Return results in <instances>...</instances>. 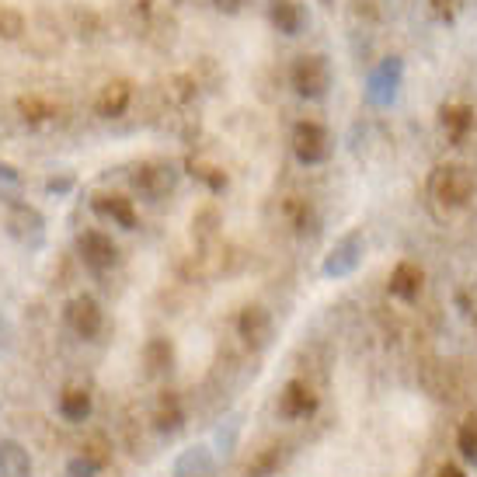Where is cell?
Returning a JSON list of instances; mask_svg holds the SVG:
<instances>
[{
	"mask_svg": "<svg viewBox=\"0 0 477 477\" xmlns=\"http://www.w3.org/2000/svg\"><path fill=\"white\" fill-rule=\"evenodd\" d=\"M429 192H433V199L449 206V209L467 206L474 196V174L464 164H439L429 178Z\"/></svg>",
	"mask_w": 477,
	"mask_h": 477,
	"instance_id": "6da1fadb",
	"label": "cell"
},
{
	"mask_svg": "<svg viewBox=\"0 0 477 477\" xmlns=\"http://www.w3.org/2000/svg\"><path fill=\"white\" fill-rule=\"evenodd\" d=\"M289 80H293L296 94H303V98H324L327 87H331V67H327L324 56H300L293 63Z\"/></svg>",
	"mask_w": 477,
	"mask_h": 477,
	"instance_id": "7a4b0ae2",
	"label": "cell"
},
{
	"mask_svg": "<svg viewBox=\"0 0 477 477\" xmlns=\"http://www.w3.org/2000/svg\"><path fill=\"white\" fill-rule=\"evenodd\" d=\"M77 255L91 272H109L119 262L116 240L109 238V234H101V230H84L77 238Z\"/></svg>",
	"mask_w": 477,
	"mask_h": 477,
	"instance_id": "3957f363",
	"label": "cell"
},
{
	"mask_svg": "<svg viewBox=\"0 0 477 477\" xmlns=\"http://www.w3.org/2000/svg\"><path fill=\"white\" fill-rule=\"evenodd\" d=\"M293 154L300 164H320L331 154V140L327 129L320 122H296L293 129Z\"/></svg>",
	"mask_w": 477,
	"mask_h": 477,
	"instance_id": "277c9868",
	"label": "cell"
},
{
	"mask_svg": "<svg viewBox=\"0 0 477 477\" xmlns=\"http://www.w3.org/2000/svg\"><path fill=\"white\" fill-rule=\"evenodd\" d=\"M67 324L77 338H98L101 327H105V314H101L94 296H74L67 303Z\"/></svg>",
	"mask_w": 477,
	"mask_h": 477,
	"instance_id": "5b68a950",
	"label": "cell"
},
{
	"mask_svg": "<svg viewBox=\"0 0 477 477\" xmlns=\"http://www.w3.org/2000/svg\"><path fill=\"white\" fill-rule=\"evenodd\" d=\"M276 408L282 418L296 422V418H307V415L318 411V394L311 391V384H303V380H289V384L282 387V394H279Z\"/></svg>",
	"mask_w": 477,
	"mask_h": 477,
	"instance_id": "8992f818",
	"label": "cell"
},
{
	"mask_svg": "<svg viewBox=\"0 0 477 477\" xmlns=\"http://www.w3.org/2000/svg\"><path fill=\"white\" fill-rule=\"evenodd\" d=\"M133 185L147 196V199H164L171 189H174V171L167 164H143L136 174H133Z\"/></svg>",
	"mask_w": 477,
	"mask_h": 477,
	"instance_id": "52a82bcc",
	"label": "cell"
},
{
	"mask_svg": "<svg viewBox=\"0 0 477 477\" xmlns=\"http://www.w3.org/2000/svg\"><path fill=\"white\" fill-rule=\"evenodd\" d=\"M238 331L247 345L262 349L272 338V318H269V311L265 307H244L238 318Z\"/></svg>",
	"mask_w": 477,
	"mask_h": 477,
	"instance_id": "ba28073f",
	"label": "cell"
},
{
	"mask_svg": "<svg viewBox=\"0 0 477 477\" xmlns=\"http://www.w3.org/2000/svg\"><path fill=\"white\" fill-rule=\"evenodd\" d=\"M422 286H425V272H422V265H415V262H398L394 265V272H391V293L398 296V300H415L418 293H422Z\"/></svg>",
	"mask_w": 477,
	"mask_h": 477,
	"instance_id": "9c48e42d",
	"label": "cell"
},
{
	"mask_svg": "<svg viewBox=\"0 0 477 477\" xmlns=\"http://www.w3.org/2000/svg\"><path fill=\"white\" fill-rule=\"evenodd\" d=\"M0 477H32V457L18 439H0Z\"/></svg>",
	"mask_w": 477,
	"mask_h": 477,
	"instance_id": "30bf717a",
	"label": "cell"
},
{
	"mask_svg": "<svg viewBox=\"0 0 477 477\" xmlns=\"http://www.w3.org/2000/svg\"><path fill=\"white\" fill-rule=\"evenodd\" d=\"M7 223H11V234L18 240H25V244H39L42 230H45V220L39 216V209H32V206H14Z\"/></svg>",
	"mask_w": 477,
	"mask_h": 477,
	"instance_id": "8fae6325",
	"label": "cell"
},
{
	"mask_svg": "<svg viewBox=\"0 0 477 477\" xmlns=\"http://www.w3.org/2000/svg\"><path fill=\"white\" fill-rule=\"evenodd\" d=\"M269 18H272V25H276L279 32H286V36H300V28L307 25V11H303L300 0H272Z\"/></svg>",
	"mask_w": 477,
	"mask_h": 477,
	"instance_id": "7c38bea8",
	"label": "cell"
},
{
	"mask_svg": "<svg viewBox=\"0 0 477 477\" xmlns=\"http://www.w3.org/2000/svg\"><path fill=\"white\" fill-rule=\"evenodd\" d=\"M129 98H133L129 84H125V80H112V84L101 87L94 109H98V116H105V119H119L122 112L129 109Z\"/></svg>",
	"mask_w": 477,
	"mask_h": 477,
	"instance_id": "4fadbf2b",
	"label": "cell"
},
{
	"mask_svg": "<svg viewBox=\"0 0 477 477\" xmlns=\"http://www.w3.org/2000/svg\"><path fill=\"white\" fill-rule=\"evenodd\" d=\"M94 213L112 220V223H119L125 230L136 227V209H133V202L122 199V196H94Z\"/></svg>",
	"mask_w": 477,
	"mask_h": 477,
	"instance_id": "5bb4252c",
	"label": "cell"
},
{
	"mask_svg": "<svg viewBox=\"0 0 477 477\" xmlns=\"http://www.w3.org/2000/svg\"><path fill=\"white\" fill-rule=\"evenodd\" d=\"M182 422H185V408H182L178 394H164L158 400V408H154V425L160 433H178Z\"/></svg>",
	"mask_w": 477,
	"mask_h": 477,
	"instance_id": "9a60e30c",
	"label": "cell"
},
{
	"mask_svg": "<svg viewBox=\"0 0 477 477\" xmlns=\"http://www.w3.org/2000/svg\"><path fill=\"white\" fill-rule=\"evenodd\" d=\"M442 129L449 133L453 143H460V140L474 129V109H467V105H449V109H442Z\"/></svg>",
	"mask_w": 477,
	"mask_h": 477,
	"instance_id": "2e32d148",
	"label": "cell"
},
{
	"mask_svg": "<svg viewBox=\"0 0 477 477\" xmlns=\"http://www.w3.org/2000/svg\"><path fill=\"white\" fill-rule=\"evenodd\" d=\"M56 408H60V415H63L67 422L77 425V422H84V418L91 415V394H87L84 387H70V391L60 394V404H56Z\"/></svg>",
	"mask_w": 477,
	"mask_h": 477,
	"instance_id": "e0dca14e",
	"label": "cell"
},
{
	"mask_svg": "<svg viewBox=\"0 0 477 477\" xmlns=\"http://www.w3.org/2000/svg\"><path fill=\"white\" fill-rule=\"evenodd\" d=\"M359 247H362V244H359L356 234H352V238H345L338 247H335V251H331V258H327L324 272H327V276H342V272H349V269L359 262Z\"/></svg>",
	"mask_w": 477,
	"mask_h": 477,
	"instance_id": "ac0fdd59",
	"label": "cell"
},
{
	"mask_svg": "<svg viewBox=\"0 0 477 477\" xmlns=\"http://www.w3.org/2000/svg\"><path fill=\"white\" fill-rule=\"evenodd\" d=\"M171 359H174V349H171V342L167 338H154V342H147V349H143V362H147V373H164L167 366H171Z\"/></svg>",
	"mask_w": 477,
	"mask_h": 477,
	"instance_id": "d6986e66",
	"label": "cell"
},
{
	"mask_svg": "<svg viewBox=\"0 0 477 477\" xmlns=\"http://www.w3.org/2000/svg\"><path fill=\"white\" fill-rule=\"evenodd\" d=\"M178 477H213V460H209V453L206 449H192V453H185L182 457V464H178Z\"/></svg>",
	"mask_w": 477,
	"mask_h": 477,
	"instance_id": "ffe728a7",
	"label": "cell"
},
{
	"mask_svg": "<svg viewBox=\"0 0 477 477\" xmlns=\"http://www.w3.org/2000/svg\"><path fill=\"white\" fill-rule=\"evenodd\" d=\"M457 446H460V453H464L467 460H477V415H471V418L460 425Z\"/></svg>",
	"mask_w": 477,
	"mask_h": 477,
	"instance_id": "44dd1931",
	"label": "cell"
},
{
	"mask_svg": "<svg viewBox=\"0 0 477 477\" xmlns=\"http://www.w3.org/2000/svg\"><path fill=\"white\" fill-rule=\"evenodd\" d=\"M282 446H269L255 464H247V477H269L272 471L279 467V460H282V453H279Z\"/></svg>",
	"mask_w": 477,
	"mask_h": 477,
	"instance_id": "7402d4cb",
	"label": "cell"
},
{
	"mask_svg": "<svg viewBox=\"0 0 477 477\" xmlns=\"http://www.w3.org/2000/svg\"><path fill=\"white\" fill-rule=\"evenodd\" d=\"M21 32H25V18H21V11L0 4V36H4V39H18Z\"/></svg>",
	"mask_w": 477,
	"mask_h": 477,
	"instance_id": "603a6c76",
	"label": "cell"
},
{
	"mask_svg": "<svg viewBox=\"0 0 477 477\" xmlns=\"http://www.w3.org/2000/svg\"><path fill=\"white\" fill-rule=\"evenodd\" d=\"M18 112H21L25 119L39 122V119H49L56 109H53L49 101H42V98H36V94H32V98H21V101H18Z\"/></svg>",
	"mask_w": 477,
	"mask_h": 477,
	"instance_id": "cb8c5ba5",
	"label": "cell"
},
{
	"mask_svg": "<svg viewBox=\"0 0 477 477\" xmlns=\"http://www.w3.org/2000/svg\"><path fill=\"white\" fill-rule=\"evenodd\" d=\"M98 474V467L87 460V457H74L70 464H67V477H94Z\"/></svg>",
	"mask_w": 477,
	"mask_h": 477,
	"instance_id": "d4e9b609",
	"label": "cell"
},
{
	"mask_svg": "<svg viewBox=\"0 0 477 477\" xmlns=\"http://www.w3.org/2000/svg\"><path fill=\"white\" fill-rule=\"evenodd\" d=\"M213 4H216L220 11H227V14H234V11H240V4H244V0H213Z\"/></svg>",
	"mask_w": 477,
	"mask_h": 477,
	"instance_id": "484cf974",
	"label": "cell"
},
{
	"mask_svg": "<svg viewBox=\"0 0 477 477\" xmlns=\"http://www.w3.org/2000/svg\"><path fill=\"white\" fill-rule=\"evenodd\" d=\"M11 345V324L0 318V349H7Z\"/></svg>",
	"mask_w": 477,
	"mask_h": 477,
	"instance_id": "4316f807",
	"label": "cell"
},
{
	"mask_svg": "<svg viewBox=\"0 0 477 477\" xmlns=\"http://www.w3.org/2000/svg\"><path fill=\"white\" fill-rule=\"evenodd\" d=\"M439 477H467L460 467H453V464H446V467H439Z\"/></svg>",
	"mask_w": 477,
	"mask_h": 477,
	"instance_id": "83f0119b",
	"label": "cell"
}]
</instances>
